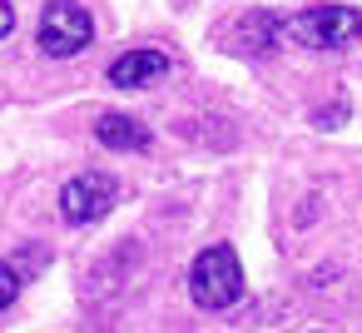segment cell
I'll list each match as a JSON object with an SVG mask.
<instances>
[{"label": "cell", "instance_id": "cell-1", "mask_svg": "<svg viewBox=\"0 0 362 333\" xmlns=\"http://www.w3.org/2000/svg\"><path fill=\"white\" fill-rule=\"evenodd\" d=\"M238 293H243V264H238L233 244H209V249H199V259H194V269H189V298H194L199 308L218 313V308L238 303Z\"/></svg>", "mask_w": 362, "mask_h": 333}, {"label": "cell", "instance_id": "cell-2", "mask_svg": "<svg viewBox=\"0 0 362 333\" xmlns=\"http://www.w3.org/2000/svg\"><path fill=\"white\" fill-rule=\"evenodd\" d=\"M90 40H95V21H90V11L80 6V0H50V6L40 11V26H35L40 55L70 60V55H80Z\"/></svg>", "mask_w": 362, "mask_h": 333}, {"label": "cell", "instance_id": "cell-3", "mask_svg": "<svg viewBox=\"0 0 362 333\" xmlns=\"http://www.w3.org/2000/svg\"><path fill=\"white\" fill-rule=\"evenodd\" d=\"M115 204H119V179L105 174V169H80V174L60 189V219H65L70 229L100 224Z\"/></svg>", "mask_w": 362, "mask_h": 333}, {"label": "cell", "instance_id": "cell-4", "mask_svg": "<svg viewBox=\"0 0 362 333\" xmlns=\"http://www.w3.org/2000/svg\"><path fill=\"white\" fill-rule=\"evenodd\" d=\"M283 30H288L303 50H342L347 40L362 35V16L347 11V6H313V11H303V16H293Z\"/></svg>", "mask_w": 362, "mask_h": 333}, {"label": "cell", "instance_id": "cell-5", "mask_svg": "<svg viewBox=\"0 0 362 333\" xmlns=\"http://www.w3.org/2000/svg\"><path fill=\"white\" fill-rule=\"evenodd\" d=\"M164 75H169V55H164V50H149V45L124 50V55L110 65V85H115V90H154Z\"/></svg>", "mask_w": 362, "mask_h": 333}, {"label": "cell", "instance_id": "cell-6", "mask_svg": "<svg viewBox=\"0 0 362 333\" xmlns=\"http://www.w3.org/2000/svg\"><path fill=\"white\" fill-rule=\"evenodd\" d=\"M95 140H100L105 149H119V154H139V149H149V130H144L134 115H119V110H110V115L95 120Z\"/></svg>", "mask_w": 362, "mask_h": 333}, {"label": "cell", "instance_id": "cell-7", "mask_svg": "<svg viewBox=\"0 0 362 333\" xmlns=\"http://www.w3.org/2000/svg\"><path fill=\"white\" fill-rule=\"evenodd\" d=\"M278 16H268V11H253V16H243L238 21V35H233V50L238 55H268L273 45H278Z\"/></svg>", "mask_w": 362, "mask_h": 333}, {"label": "cell", "instance_id": "cell-8", "mask_svg": "<svg viewBox=\"0 0 362 333\" xmlns=\"http://www.w3.org/2000/svg\"><path fill=\"white\" fill-rule=\"evenodd\" d=\"M21 283H25V278H21V269H16L11 259H0V313H6V308L21 298Z\"/></svg>", "mask_w": 362, "mask_h": 333}, {"label": "cell", "instance_id": "cell-9", "mask_svg": "<svg viewBox=\"0 0 362 333\" xmlns=\"http://www.w3.org/2000/svg\"><path fill=\"white\" fill-rule=\"evenodd\" d=\"M16 30V11H11V0H0V40H6Z\"/></svg>", "mask_w": 362, "mask_h": 333}]
</instances>
